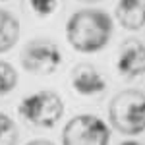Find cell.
<instances>
[{
  "label": "cell",
  "mask_w": 145,
  "mask_h": 145,
  "mask_svg": "<svg viewBox=\"0 0 145 145\" xmlns=\"http://www.w3.org/2000/svg\"><path fill=\"white\" fill-rule=\"evenodd\" d=\"M110 130L95 114H78L64 126V145H108Z\"/></svg>",
  "instance_id": "cell-4"
},
{
  "label": "cell",
  "mask_w": 145,
  "mask_h": 145,
  "mask_svg": "<svg viewBox=\"0 0 145 145\" xmlns=\"http://www.w3.org/2000/svg\"><path fill=\"white\" fill-rule=\"evenodd\" d=\"M20 39V22L8 10H0V52H8Z\"/></svg>",
  "instance_id": "cell-9"
},
{
  "label": "cell",
  "mask_w": 145,
  "mask_h": 145,
  "mask_svg": "<svg viewBox=\"0 0 145 145\" xmlns=\"http://www.w3.org/2000/svg\"><path fill=\"white\" fill-rule=\"evenodd\" d=\"M27 145H54L52 141H46V139H35V141H29Z\"/></svg>",
  "instance_id": "cell-13"
},
{
  "label": "cell",
  "mask_w": 145,
  "mask_h": 145,
  "mask_svg": "<svg viewBox=\"0 0 145 145\" xmlns=\"http://www.w3.org/2000/svg\"><path fill=\"white\" fill-rule=\"evenodd\" d=\"M18 143V126L8 114L0 112V145Z\"/></svg>",
  "instance_id": "cell-11"
},
{
  "label": "cell",
  "mask_w": 145,
  "mask_h": 145,
  "mask_svg": "<svg viewBox=\"0 0 145 145\" xmlns=\"http://www.w3.org/2000/svg\"><path fill=\"white\" fill-rule=\"evenodd\" d=\"M20 114L39 128H52L64 116V103L54 91H39L20 103Z\"/></svg>",
  "instance_id": "cell-3"
},
{
  "label": "cell",
  "mask_w": 145,
  "mask_h": 145,
  "mask_svg": "<svg viewBox=\"0 0 145 145\" xmlns=\"http://www.w3.org/2000/svg\"><path fill=\"white\" fill-rule=\"evenodd\" d=\"M60 64H62V52L48 39H35L22 52V66L37 76L54 74Z\"/></svg>",
  "instance_id": "cell-5"
},
{
  "label": "cell",
  "mask_w": 145,
  "mask_h": 145,
  "mask_svg": "<svg viewBox=\"0 0 145 145\" xmlns=\"http://www.w3.org/2000/svg\"><path fill=\"white\" fill-rule=\"evenodd\" d=\"M16 85H18V72L12 64L0 60V97L8 95Z\"/></svg>",
  "instance_id": "cell-12"
},
{
  "label": "cell",
  "mask_w": 145,
  "mask_h": 145,
  "mask_svg": "<svg viewBox=\"0 0 145 145\" xmlns=\"http://www.w3.org/2000/svg\"><path fill=\"white\" fill-rule=\"evenodd\" d=\"M116 70L126 79H134L145 74V43L128 39L120 46L116 58Z\"/></svg>",
  "instance_id": "cell-6"
},
{
  "label": "cell",
  "mask_w": 145,
  "mask_h": 145,
  "mask_svg": "<svg viewBox=\"0 0 145 145\" xmlns=\"http://www.w3.org/2000/svg\"><path fill=\"white\" fill-rule=\"evenodd\" d=\"M60 8V0H25V10L35 18H48Z\"/></svg>",
  "instance_id": "cell-10"
},
{
  "label": "cell",
  "mask_w": 145,
  "mask_h": 145,
  "mask_svg": "<svg viewBox=\"0 0 145 145\" xmlns=\"http://www.w3.org/2000/svg\"><path fill=\"white\" fill-rule=\"evenodd\" d=\"M112 126L124 135H137L145 132V93L139 89H126L110 101L108 106Z\"/></svg>",
  "instance_id": "cell-2"
},
{
  "label": "cell",
  "mask_w": 145,
  "mask_h": 145,
  "mask_svg": "<svg viewBox=\"0 0 145 145\" xmlns=\"http://www.w3.org/2000/svg\"><path fill=\"white\" fill-rule=\"evenodd\" d=\"M116 20L126 29H141L145 25V0H118Z\"/></svg>",
  "instance_id": "cell-8"
},
{
  "label": "cell",
  "mask_w": 145,
  "mask_h": 145,
  "mask_svg": "<svg viewBox=\"0 0 145 145\" xmlns=\"http://www.w3.org/2000/svg\"><path fill=\"white\" fill-rule=\"evenodd\" d=\"M112 37V20L103 10H79L66 23V39L74 50L99 52Z\"/></svg>",
  "instance_id": "cell-1"
},
{
  "label": "cell",
  "mask_w": 145,
  "mask_h": 145,
  "mask_svg": "<svg viewBox=\"0 0 145 145\" xmlns=\"http://www.w3.org/2000/svg\"><path fill=\"white\" fill-rule=\"evenodd\" d=\"M70 83L78 95L83 97H97L106 89V81L97 68L89 62H79L70 72Z\"/></svg>",
  "instance_id": "cell-7"
},
{
  "label": "cell",
  "mask_w": 145,
  "mask_h": 145,
  "mask_svg": "<svg viewBox=\"0 0 145 145\" xmlns=\"http://www.w3.org/2000/svg\"><path fill=\"white\" fill-rule=\"evenodd\" d=\"M120 145H141V143H135V141H124V143H120Z\"/></svg>",
  "instance_id": "cell-14"
},
{
  "label": "cell",
  "mask_w": 145,
  "mask_h": 145,
  "mask_svg": "<svg viewBox=\"0 0 145 145\" xmlns=\"http://www.w3.org/2000/svg\"><path fill=\"white\" fill-rule=\"evenodd\" d=\"M79 2H99V0H79Z\"/></svg>",
  "instance_id": "cell-15"
}]
</instances>
